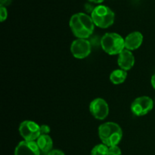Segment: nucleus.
Masks as SVG:
<instances>
[{
  "instance_id": "nucleus-15",
  "label": "nucleus",
  "mask_w": 155,
  "mask_h": 155,
  "mask_svg": "<svg viewBox=\"0 0 155 155\" xmlns=\"http://www.w3.org/2000/svg\"><path fill=\"white\" fill-rule=\"evenodd\" d=\"M109 155H122V151L118 145L109 147Z\"/></svg>"
},
{
  "instance_id": "nucleus-13",
  "label": "nucleus",
  "mask_w": 155,
  "mask_h": 155,
  "mask_svg": "<svg viewBox=\"0 0 155 155\" xmlns=\"http://www.w3.org/2000/svg\"><path fill=\"white\" fill-rule=\"evenodd\" d=\"M127 78V71L122 69H116L110 74V80L113 84L120 85L125 82Z\"/></svg>"
},
{
  "instance_id": "nucleus-5",
  "label": "nucleus",
  "mask_w": 155,
  "mask_h": 155,
  "mask_svg": "<svg viewBox=\"0 0 155 155\" xmlns=\"http://www.w3.org/2000/svg\"><path fill=\"white\" fill-rule=\"evenodd\" d=\"M154 104V102L151 98L148 96H141L136 98L132 102L130 109L135 116L143 117L151 111Z\"/></svg>"
},
{
  "instance_id": "nucleus-20",
  "label": "nucleus",
  "mask_w": 155,
  "mask_h": 155,
  "mask_svg": "<svg viewBox=\"0 0 155 155\" xmlns=\"http://www.w3.org/2000/svg\"><path fill=\"white\" fill-rule=\"evenodd\" d=\"M12 2V0H0V6L7 7L10 5Z\"/></svg>"
},
{
  "instance_id": "nucleus-16",
  "label": "nucleus",
  "mask_w": 155,
  "mask_h": 155,
  "mask_svg": "<svg viewBox=\"0 0 155 155\" xmlns=\"http://www.w3.org/2000/svg\"><path fill=\"white\" fill-rule=\"evenodd\" d=\"M8 18V10L6 7L0 6V21L1 22L5 21Z\"/></svg>"
},
{
  "instance_id": "nucleus-12",
  "label": "nucleus",
  "mask_w": 155,
  "mask_h": 155,
  "mask_svg": "<svg viewBox=\"0 0 155 155\" xmlns=\"http://www.w3.org/2000/svg\"><path fill=\"white\" fill-rule=\"evenodd\" d=\"M36 142L40 151L43 154H47L53 149V141L49 135H41Z\"/></svg>"
},
{
  "instance_id": "nucleus-21",
  "label": "nucleus",
  "mask_w": 155,
  "mask_h": 155,
  "mask_svg": "<svg viewBox=\"0 0 155 155\" xmlns=\"http://www.w3.org/2000/svg\"><path fill=\"white\" fill-rule=\"evenodd\" d=\"M89 2L91 3H95V4H100L101 5L104 0H88Z\"/></svg>"
},
{
  "instance_id": "nucleus-17",
  "label": "nucleus",
  "mask_w": 155,
  "mask_h": 155,
  "mask_svg": "<svg viewBox=\"0 0 155 155\" xmlns=\"http://www.w3.org/2000/svg\"><path fill=\"white\" fill-rule=\"evenodd\" d=\"M40 131L41 135H48L50 131H51V129H50V127L48 125L42 124V125L40 126Z\"/></svg>"
},
{
  "instance_id": "nucleus-10",
  "label": "nucleus",
  "mask_w": 155,
  "mask_h": 155,
  "mask_svg": "<svg viewBox=\"0 0 155 155\" xmlns=\"http://www.w3.org/2000/svg\"><path fill=\"white\" fill-rule=\"evenodd\" d=\"M117 64L120 68L124 71H128L134 67L135 56L130 50L124 49L118 54Z\"/></svg>"
},
{
  "instance_id": "nucleus-7",
  "label": "nucleus",
  "mask_w": 155,
  "mask_h": 155,
  "mask_svg": "<svg viewBox=\"0 0 155 155\" xmlns=\"http://www.w3.org/2000/svg\"><path fill=\"white\" fill-rule=\"evenodd\" d=\"M92 48L89 40L86 39H77L71 45V52L77 59H84L91 54Z\"/></svg>"
},
{
  "instance_id": "nucleus-18",
  "label": "nucleus",
  "mask_w": 155,
  "mask_h": 155,
  "mask_svg": "<svg viewBox=\"0 0 155 155\" xmlns=\"http://www.w3.org/2000/svg\"><path fill=\"white\" fill-rule=\"evenodd\" d=\"M95 6H93V5L91 4V3H86L84 5V8L87 13L92 14V12L94 11V9H95Z\"/></svg>"
},
{
  "instance_id": "nucleus-11",
  "label": "nucleus",
  "mask_w": 155,
  "mask_h": 155,
  "mask_svg": "<svg viewBox=\"0 0 155 155\" xmlns=\"http://www.w3.org/2000/svg\"><path fill=\"white\" fill-rule=\"evenodd\" d=\"M143 35L139 31H134L130 33L124 39L125 42V48L130 51H134L140 48L143 42Z\"/></svg>"
},
{
  "instance_id": "nucleus-19",
  "label": "nucleus",
  "mask_w": 155,
  "mask_h": 155,
  "mask_svg": "<svg viewBox=\"0 0 155 155\" xmlns=\"http://www.w3.org/2000/svg\"><path fill=\"white\" fill-rule=\"evenodd\" d=\"M46 155H65L63 151L59 149H52L51 151L48 153Z\"/></svg>"
},
{
  "instance_id": "nucleus-23",
  "label": "nucleus",
  "mask_w": 155,
  "mask_h": 155,
  "mask_svg": "<svg viewBox=\"0 0 155 155\" xmlns=\"http://www.w3.org/2000/svg\"><path fill=\"white\" fill-rule=\"evenodd\" d=\"M154 103H155V100H154Z\"/></svg>"
},
{
  "instance_id": "nucleus-14",
  "label": "nucleus",
  "mask_w": 155,
  "mask_h": 155,
  "mask_svg": "<svg viewBox=\"0 0 155 155\" xmlns=\"http://www.w3.org/2000/svg\"><path fill=\"white\" fill-rule=\"evenodd\" d=\"M91 155H109V147L103 143L96 145L91 151Z\"/></svg>"
},
{
  "instance_id": "nucleus-9",
  "label": "nucleus",
  "mask_w": 155,
  "mask_h": 155,
  "mask_svg": "<svg viewBox=\"0 0 155 155\" xmlns=\"http://www.w3.org/2000/svg\"><path fill=\"white\" fill-rule=\"evenodd\" d=\"M40 153L36 141H21L15 150V155H40Z\"/></svg>"
},
{
  "instance_id": "nucleus-3",
  "label": "nucleus",
  "mask_w": 155,
  "mask_h": 155,
  "mask_svg": "<svg viewBox=\"0 0 155 155\" xmlns=\"http://www.w3.org/2000/svg\"><path fill=\"white\" fill-rule=\"evenodd\" d=\"M101 45L109 55H118L125 49L124 38L117 33H106L101 37Z\"/></svg>"
},
{
  "instance_id": "nucleus-6",
  "label": "nucleus",
  "mask_w": 155,
  "mask_h": 155,
  "mask_svg": "<svg viewBox=\"0 0 155 155\" xmlns=\"http://www.w3.org/2000/svg\"><path fill=\"white\" fill-rule=\"evenodd\" d=\"M19 133L26 141H36L41 136L40 126L33 120H24L20 124Z\"/></svg>"
},
{
  "instance_id": "nucleus-1",
  "label": "nucleus",
  "mask_w": 155,
  "mask_h": 155,
  "mask_svg": "<svg viewBox=\"0 0 155 155\" xmlns=\"http://www.w3.org/2000/svg\"><path fill=\"white\" fill-rule=\"evenodd\" d=\"M69 25L73 34L77 39H87L93 33L95 24L91 16L83 12L76 13L71 16Z\"/></svg>"
},
{
  "instance_id": "nucleus-22",
  "label": "nucleus",
  "mask_w": 155,
  "mask_h": 155,
  "mask_svg": "<svg viewBox=\"0 0 155 155\" xmlns=\"http://www.w3.org/2000/svg\"><path fill=\"white\" fill-rule=\"evenodd\" d=\"M151 86H152V87L154 88V89L155 90V74L152 76V77H151Z\"/></svg>"
},
{
  "instance_id": "nucleus-4",
  "label": "nucleus",
  "mask_w": 155,
  "mask_h": 155,
  "mask_svg": "<svg viewBox=\"0 0 155 155\" xmlns=\"http://www.w3.org/2000/svg\"><path fill=\"white\" fill-rule=\"evenodd\" d=\"M91 18L94 24L99 28L106 29L113 25L115 19V14L110 8L104 5L95 6L91 14Z\"/></svg>"
},
{
  "instance_id": "nucleus-2",
  "label": "nucleus",
  "mask_w": 155,
  "mask_h": 155,
  "mask_svg": "<svg viewBox=\"0 0 155 155\" xmlns=\"http://www.w3.org/2000/svg\"><path fill=\"white\" fill-rule=\"evenodd\" d=\"M98 136L103 144L107 147L118 145L123 138V130L119 124L106 122L98 127Z\"/></svg>"
},
{
  "instance_id": "nucleus-8",
  "label": "nucleus",
  "mask_w": 155,
  "mask_h": 155,
  "mask_svg": "<svg viewBox=\"0 0 155 155\" xmlns=\"http://www.w3.org/2000/svg\"><path fill=\"white\" fill-rule=\"evenodd\" d=\"M89 111L95 119L104 120L109 114V105L103 98H95L89 104Z\"/></svg>"
}]
</instances>
